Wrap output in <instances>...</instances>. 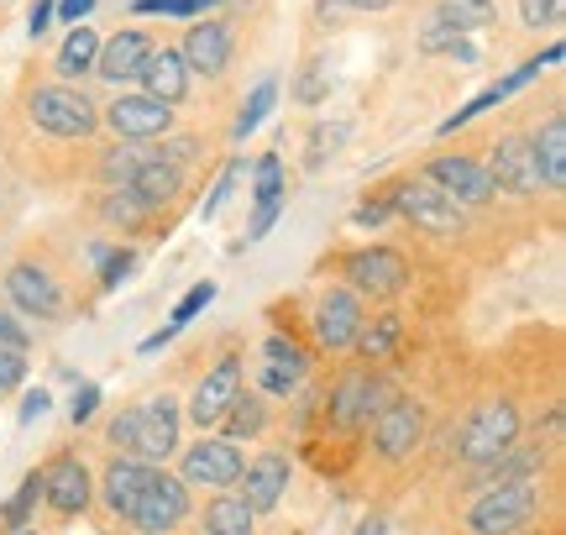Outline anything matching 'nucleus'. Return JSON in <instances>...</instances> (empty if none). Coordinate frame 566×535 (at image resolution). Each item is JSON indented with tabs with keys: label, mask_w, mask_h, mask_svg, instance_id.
Returning <instances> with one entry per match:
<instances>
[{
	"label": "nucleus",
	"mask_w": 566,
	"mask_h": 535,
	"mask_svg": "<svg viewBox=\"0 0 566 535\" xmlns=\"http://www.w3.org/2000/svg\"><path fill=\"white\" fill-rule=\"evenodd\" d=\"M263 357H268L263 368H279V373H289V378H304V373H310V357L300 352V342H294V336H279V331L263 342Z\"/></svg>",
	"instance_id": "nucleus-33"
},
{
	"label": "nucleus",
	"mask_w": 566,
	"mask_h": 535,
	"mask_svg": "<svg viewBox=\"0 0 566 535\" xmlns=\"http://www.w3.org/2000/svg\"><path fill=\"white\" fill-rule=\"evenodd\" d=\"M147 53H153V38L137 32V27H126V32H116L111 42H101V53H95V74H101L105 84H116V90H122V84L142 80Z\"/></svg>",
	"instance_id": "nucleus-19"
},
{
	"label": "nucleus",
	"mask_w": 566,
	"mask_h": 535,
	"mask_svg": "<svg viewBox=\"0 0 566 535\" xmlns=\"http://www.w3.org/2000/svg\"><path fill=\"white\" fill-rule=\"evenodd\" d=\"M388 216H394V206H388V200H373V206H357V210H352V227L378 231V227L388 221Z\"/></svg>",
	"instance_id": "nucleus-51"
},
{
	"label": "nucleus",
	"mask_w": 566,
	"mask_h": 535,
	"mask_svg": "<svg viewBox=\"0 0 566 535\" xmlns=\"http://www.w3.org/2000/svg\"><path fill=\"white\" fill-rule=\"evenodd\" d=\"M546 441H562V410L546 415Z\"/></svg>",
	"instance_id": "nucleus-57"
},
{
	"label": "nucleus",
	"mask_w": 566,
	"mask_h": 535,
	"mask_svg": "<svg viewBox=\"0 0 566 535\" xmlns=\"http://www.w3.org/2000/svg\"><path fill=\"white\" fill-rule=\"evenodd\" d=\"M101 216L111 221V227H142V221L153 216V206H142L132 189H111V195L101 200Z\"/></svg>",
	"instance_id": "nucleus-34"
},
{
	"label": "nucleus",
	"mask_w": 566,
	"mask_h": 535,
	"mask_svg": "<svg viewBox=\"0 0 566 535\" xmlns=\"http://www.w3.org/2000/svg\"><path fill=\"white\" fill-rule=\"evenodd\" d=\"M216 0H132L137 17H205Z\"/></svg>",
	"instance_id": "nucleus-36"
},
{
	"label": "nucleus",
	"mask_w": 566,
	"mask_h": 535,
	"mask_svg": "<svg viewBox=\"0 0 566 535\" xmlns=\"http://www.w3.org/2000/svg\"><path fill=\"white\" fill-rule=\"evenodd\" d=\"M352 11H384V6H394V0H346Z\"/></svg>",
	"instance_id": "nucleus-58"
},
{
	"label": "nucleus",
	"mask_w": 566,
	"mask_h": 535,
	"mask_svg": "<svg viewBox=\"0 0 566 535\" xmlns=\"http://www.w3.org/2000/svg\"><path fill=\"white\" fill-rule=\"evenodd\" d=\"M27 116L38 132L48 137H63V143H90L101 132V111L84 95L80 84H38L27 95Z\"/></svg>",
	"instance_id": "nucleus-2"
},
{
	"label": "nucleus",
	"mask_w": 566,
	"mask_h": 535,
	"mask_svg": "<svg viewBox=\"0 0 566 535\" xmlns=\"http://www.w3.org/2000/svg\"><path fill=\"white\" fill-rule=\"evenodd\" d=\"M101 410V384H84L80 394H74V405H69V415H74V426H84L90 415Z\"/></svg>",
	"instance_id": "nucleus-50"
},
{
	"label": "nucleus",
	"mask_w": 566,
	"mask_h": 535,
	"mask_svg": "<svg viewBox=\"0 0 566 535\" xmlns=\"http://www.w3.org/2000/svg\"><path fill=\"white\" fill-rule=\"evenodd\" d=\"M346 0H321V6H315V17L321 21H336V11H342Z\"/></svg>",
	"instance_id": "nucleus-56"
},
{
	"label": "nucleus",
	"mask_w": 566,
	"mask_h": 535,
	"mask_svg": "<svg viewBox=\"0 0 566 535\" xmlns=\"http://www.w3.org/2000/svg\"><path fill=\"white\" fill-rule=\"evenodd\" d=\"M430 17L446 21L457 38H467V32L493 27V21H499V6H493V0H436V11H430Z\"/></svg>",
	"instance_id": "nucleus-28"
},
{
	"label": "nucleus",
	"mask_w": 566,
	"mask_h": 535,
	"mask_svg": "<svg viewBox=\"0 0 566 535\" xmlns=\"http://www.w3.org/2000/svg\"><path fill=\"white\" fill-rule=\"evenodd\" d=\"M21 378H27V357L11 347H0V394H11Z\"/></svg>",
	"instance_id": "nucleus-48"
},
{
	"label": "nucleus",
	"mask_w": 566,
	"mask_h": 535,
	"mask_svg": "<svg viewBox=\"0 0 566 535\" xmlns=\"http://www.w3.org/2000/svg\"><path fill=\"white\" fill-rule=\"evenodd\" d=\"M268 431V394H237L231 405H226L221 415V441H252V436H263Z\"/></svg>",
	"instance_id": "nucleus-25"
},
{
	"label": "nucleus",
	"mask_w": 566,
	"mask_h": 535,
	"mask_svg": "<svg viewBox=\"0 0 566 535\" xmlns=\"http://www.w3.org/2000/svg\"><path fill=\"white\" fill-rule=\"evenodd\" d=\"M48 405H53V399H48V394H27V405H21V426H32V420H38V415H48Z\"/></svg>",
	"instance_id": "nucleus-55"
},
{
	"label": "nucleus",
	"mask_w": 566,
	"mask_h": 535,
	"mask_svg": "<svg viewBox=\"0 0 566 535\" xmlns=\"http://www.w3.org/2000/svg\"><path fill=\"white\" fill-rule=\"evenodd\" d=\"M541 520V494L535 483H514V489H483V499L467 510V531L472 535H525Z\"/></svg>",
	"instance_id": "nucleus-3"
},
{
	"label": "nucleus",
	"mask_w": 566,
	"mask_h": 535,
	"mask_svg": "<svg viewBox=\"0 0 566 535\" xmlns=\"http://www.w3.org/2000/svg\"><path fill=\"white\" fill-rule=\"evenodd\" d=\"M514 441H520V410H514V399H488V405H478L472 420L462 426L457 457L472 462V468H483L493 457H504Z\"/></svg>",
	"instance_id": "nucleus-4"
},
{
	"label": "nucleus",
	"mask_w": 566,
	"mask_h": 535,
	"mask_svg": "<svg viewBox=\"0 0 566 535\" xmlns=\"http://www.w3.org/2000/svg\"><path fill=\"white\" fill-rule=\"evenodd\" d=\"M42 499V473L32 468V473L21 478V489L6 504H0V520H6V531H27V520H32V510H38Z\"/></svg>",
	"instance_id": "nucleus-31"
},
{
	"label": "nucleus",
	"mask_w": 566,
	"mask_h": 535,
	"mask_svg": "<svg viewBox=\"0 0 566 535\" xmlns=\"http://www.w3.org/2000/svg\"><path fill=\"white\" fill-rule=\"evenodd\" d=\"M6 294L21 315H38V321H59L63 315V289L53 284V273L38 263H11L6 273Z\"/></svg>",
	"instance_id": "nucleus-18"
},
{
	"label": "nucleus",
	"mask_w": 566,
	"mask_h": 535,
	"mask_svg": "<svg viewBox=\"0 0 566 535\" xmlns=\"http://www.w3.org/2000/svg\"><path fill=\"white\" fill-rule=\"evenodd\" d=\"M189 63H184V53L179 48H153L147 53V63H142V95H153V101H163V105H184L189 101Z\"/></svg>",
	"instance_id": "nucleus-21"
},
{
	"label": "nucleus",
	"mask_w": 566,
	"mask_h": 535,
	"mask_svg": "<svg viewBox=\"0 0 566 535\" xmlns=\"http://www.w3.org/2000/svg\"><path fill=\"white\" fill-rule=\"evenodd\" d=\"M242 468H247V457H242L237 441L205 436V441H195V447L184 452L179 478L189 483V489H216V494H226V489H237V483H242Z\"/></svg>",
	"instance_id": "nucleus-6"
},
{
	"label": "nucleus",
	"mask_w": 566,
	"mask_h": 535,
	"mask_svg": "<svg viewBox=\"0 0 566 535\" xmlns=\"http://www.w3.org/2000/svg\"><path fill=\"white\" fill-rule=\"evenodd\" d=\"M153 153H147V143H111L105 147V158H101V179L111 189H126L132 179H137V168L147 164Z\"/></svg>",
	"instance_id": "nucleus-29"
},
{
	"label": "nucleus",
	"mask_w": 566,
	"mask_h": 535,
	"mask_svg": "<svg viewBox=\"0 0 566 535\" xmlns=\"http://www.w3.org/2000/svg\"><path fill=\"white\" fill-rule=\"evenodd\" d=\"M179 452V405L174 394H158L153 405H137V431H132V452L137 462H168Z\"/></svg>",
	"instance_id": "nucleus-11"
},
{
	"label": "nucleus",
	"mask_w": 566,
	"mask_h": 535,
	"mask_svg": "<svg viewBox=\"0 0 566 535\" xmlns=\"http://www.w3.org/2000/svg\"><path fill=\"white\" fill-rule=\"evenodd\" d=\"M105 122L122 143H153L163 132H174V105L153 101V95H116L105 105Z\"/></svg>",
	"instance_id": "nucleus-12"
},
{
	"label": "nucleus",
	"mask_w": 566,
	"mask_h": 535,
	"mask_svg": "<svg viewBox=\"0 0 566 535\" xmlns=\"http://www.w3.org/2000/svg\"><path fill=\"white\" fill-rule=\"evenodd\" d=\"M283 206H289V195H283V200H263V206L252 210V227H247V242H263L268 231H273V221L283 216Z\"/></svg>",
	"instance_id": "nucleus-44"
},
{
	"label": "nucleus",
	"mask_w": 566,
	"mask_h": 535,
	"mask_svg": "<svg viewBox=\"0 0 566 535\" xmlns=\"http://www.w3.org/2000/svg\"><path fill=\"white\" fill-rule=\"evenodd\" d=\"M237 394H242V357H237V352H226L221 363H216V368L195 384V394H189V420H195L200 431L221 426L226 405H231Z\"/></svg>",
	"instance_id": "nucleus-13"
},
{
	"label": "nucleus",
	"mask_w": 566,
	"mask_h": 535,
	"mask_svg": "<svg viewBox=\"0 0 566 535\" xmlns=\"http://www.w3.org/2000/svg\"><path fill=\"white\" fill-rule=\"evenodd\" d=\"M388 384L378 378V373H346L342 384L331 389V399H325V420H331V431H363L373 415L384 410V399H388Z\"/></svg>",
	"instance_id": "nucleus-7"
},
{
	"label": "nucleus",
	"mask_w": 566,
	"mask_h": 535,
	"mask_svg": "<svg viewBox=\"0 0 566 535\" xmlns=\"http://www.w3.org/2000/svg\"><path fill=\"white\" fill-rule=\"evenodd\" d=\"M420 179H430V185L441 189L446 200H457V206H488V200L499 195L493 179H488V164L467 158V153H441V158H430Z\"/></svg>",
	"instance_id": "nucleus-8"
},
{
	"label": "nucleus",
	"mask_w": 566,
	"mask_h": 535,
	"mask_svg": "<svg viewBox=\"0 0 566 535\" xmlns=\"http://www.w3.org/2000/svg\"><path fill=\"white\" fill-rule=\"evenodd\" d=\"M525 535H530V531H525Z\"/></svg>",
	"instance_id": "nucleus-61"
},
{
	"label": "nucleus",
	"mask_w": 566,
	"mask_h": 535,
	"mask_svg": "<svg viewBox=\"0 0 566 535\" xmlns=\"http://www.w3.org/2000/svg\"><path fill=\"white\" fill-rule=\"evenodd\" d=\"M530 153H535V168H541V185L546 189H566V116H546V126L530 137Z\"/></svg>",
	"instance_id": "nucleus-22"
},
{
	"label": "nucleus",
	"mask_w": 566,
	"mask_h": 535,
	"mask_svg": "<svg viewBox=\"0 0 566 535\" xmlns=\"http://www.w3.org/2000/svg\"><path fill=\"white\" fill-rule=\"evenodd\" d=\"M294 389H300V378H289V373H279V368H263V394H283V399H289Z\"/></svg>",
	"instance_id": "nucleus-53"
},
{
	"label": "nucleus",
	"mask_w": 566,
	"mask_h": 535,
	"mask_svg": "<svg viewBox=\"0 0 566 535\" xmlns=\"http://www.w3.org/2000/svg\"><path fill=\"white\" fill-rule=\"evenodd\" d=\"M95 53H101V38H95L90 27H69V38H63L59 59H53L59 80L63 84H80L84 74H95Z\"/></svg>",
	"instance_id": "nucleus-26"
},
{
	"label": "nucleus",
	"mask_w": 566,
	"mask_h": 535,
	"mask_svg": "<svg viewBox=\"0 0 566 535\" xmlns=\"http://www.w3.org/2000/svg\"><path fill=\"white\" fill-rule=\"evenodd\" d=\"M42 499L59 510L63 520H74L90 510V499H95V478L84 468L80 457H59V462H48L42 468Z\"/></svg>",
	"instance_id": "nucleus-17"
},
{
	"label": "nucleus",
	"mask_w": 566,
	"mask_h": 535,
	"mask_svg": "<svg viewBox=\"0 0 566 535\" xmlns=\"http://www.w3.org/2000/svg\"><path fill=\"white\" fill-rule=\"evenodd\" d=\"M325 90H331V74H325L321 63H310V69L300 74V105H321Z\"/></svg>",
	"instance_id": "nucleus-45"
},
{
	"label": "nucleus",
	"mask_w": 566,
	"mask_h": 535,
	"mask_svg": "<svg viewBox=\"0 0 566 535\" xmlns=\"http://www.w3.org/2000/svg\"><path fill=\"white\" fill-rule=\"evenodd\" d=\"M367 426H373V447H378V457H388V462H405V457L424 441V410L415 405V399H399V394H388L384 410L373 415Z\"/></svg>",
	"instance_id": "nucleus-10"
},
{
	"label": "nucleus",
	"mask_w": 566,
	"mask_h": 535,
	"mask_svg": "<svg viewBox=\"0 0 566 535\" xmlns=\"http://www.w3.org/2000/svg\"><path fill=\"white\" fill-rule=\"evenodd\" d=\"M342 137H346V122H336V126H315V137H310V168H321L325 164V153H336L342 147Z\"/></svg>",
	"instance_id": "nucleus-43"
},
{
	"label": "nucleus",
	"mask_w": 566,
	"mask_h": 535,
	"mask_svg": "<svg viewBox=\"0 0 566 535\" xmlns=\"http://www.w3.org/2000/svg\"><path fill=\"white\" fill-rule=\"evenodd\" d=\"M363 300L352 289H325L321 305H315V336L325 352H352L357 331H363Z\"/></svg>",
	"instance_id": "nucleus-16"
},
{
	"label": "nucleus",
	"mask_w": 566,
	"mask_h": 535,
	"mask_svg": "<svg viewBox=\"0 0 566 535\" xmlns=\"http://www.w3.org/2000/svg\"><path fill=\"white\" fill-rule=\"evenodd\" d=\"M357 535H388V531H384V520H367V525H363Z\"/></svg>",
	"instance_id": "nucleus-59"
},
{
	"label": "nucleus",
	"mask_w": 566,
	"mask_h": 535,
	"mask_svg": "<svg viewBox=\"0 0 566 535\" xmlns=\"http://www.w3.org/2000/svg\"><path fill=\"white\" fill-rule=\"evenodd\" d=\"M562 17H566V0H520V21H525L530 32L562 27Z\"/></svg>",
	"instance_id": "nucleus-38"
},
{
	"label": "nucleus",
	"mask_w": 566,
	"mask_h": 535,
	"mask_svg": "<svg viewBox=\"0 0 566 535\" xmlns=\"http://www.w3.org/2000/svg\"><path fill=\"white\" fill-rule=\"evenodd\" d=\"M210 300H216V284H210V279H200V284H189V294H184L179 305H174V321H168V326H174V331L189 326V321H195V315H200V310L210 305Z\"/></svg>",
	"instance_id": "nucleus-40"
},
{
	"label": "nucleus",
	"mask_w": 566,
	"mask_h": 535,
	"mask_svg": "<svg viewBox=\"0 0 566 535\" xmlns=\"http://www.w3.org/2000/svg\"><path fill=\"white\" fill-rule=\"evenodd\" d=\"M252 200L263 206V200H283V158L279 153H263L258 164H252Z\"/></svg>",
	"instance_id": "nucleus-35"
},
{
	"label": "nucleus",
	"mask_w": 566,
	"mask_h": 535,
	"mask_svg": "<svg viewBox=\"0 0 566 535\" xmlns=\"http://www.w3.org/2000/svg\"><path fill=\"white\" fill-rule=\"evenodd\" d=\"M388 206H394V216H405L409 227L430 231V237H457V231L467 227L462 206H457V200H446L430 179H399L394 195H388Z\"/></svg>",
	"instance_id": "nucleus-5"
},
{
	"label": "nucleus",
	"mask_w": 566,
	"mask_h": 535,
	"mask_svg": "<svg viewBox=\"0 0 566 535\" xmlns=\"http://www.w3.org/2000/svg\"><path fill=\"white\" fill-rule=\"evenodd\" d=\"M163 137H168V143H163L153 158H163V164H174V168H184L189 158H200L205 153V143L195 137V132H163Z\"/></svg>",
	"instance_id": "nucleus-37"
},
{
	"label": "nucleus",
	"mask_w": 566,
	"mask_h": 535,
	"mask_svg": "<svg viewBox=\"0 0 566 535\" xmlns=\"http://www.w3.org/2000/svg\"><path fill=\"white\" fill-rule=\"evenodd\" d=\"M242 174H247V164H242V158H231V164L221 168V179H216V189H210V200H205V206H200V216H205V221H210V216H221V206H226V200H231V189H237V179H242Z\"/></svg>",
	"instance_id": "nucleus-39"
},
{
	"label": "nucleus",
	"mask_w": 566,
	"mask_h": 535,
	"mask_svg": "<svg viewBox=\"0 0 566 535\" xmlns=\"http://www.w3.org/2000/svg\"><path fill=\"white\" fill-rule=\"evenodd\" d=\"M488 179L493 189H504V195H541V168H535V153H530V137L520 132H509L493 143V164H488Z\"/></svg>",
	"instance_id": "nucleus-15"
},
{
	"label": "nucleus",
	"mask_w": 566,
	"mask_h": 535,
	"mask_svg": "<svg viewBox=\"0 0 566 535\" xmlns=\"http://www.w3.org/2000/svg\"><path fill=\"white\" fill-rule=\"evenodd\" d=\"M399 336H405V321H399V315H378L373 326L357 331V342H352V347L363 352L367 363H384V357L399 352Z\"/></svg>",
	"instance_id": "nucleus-30"
},
{
	"label": "nucleus",
	"mask_w": 566,
	"mask_h": 535,
	"mask_svg": "<svg viewBox=\"0 0 566 535\" xmlns=\"http://www.w3.org/2000/svg\"><path fill=\"white\" fill-rule=\"evenodd\" d=\"M11 535H42V531H11Z\"/></svg>",
	"instance_id": "nucleus-60"
},
{
	"label": "nucleus",
	"mask_w": 566,
	"mask_h": 535,
	"mask_svg": "<svg viewBox=\"0 0 566 535\" xmlns=\"http://www.w3.org/2000/svg\"><path fill=\"white\" fill-rule=\"evenodd\" d=\"M132 431H137V405H132V410H122L111 426H105V441H111L116 452H132Z\"/></svg>",
	"instance_id": "nucleus-46"
},
{
	"label": "nucleus",
	"mask_w": 566,
	"mask_h": 535,
	"mask_svg": "<svg viewBox=\"0 0 566 535\" xmlns=\"http://www.w3.org/2000/svg\"><path fill=\"white\" fill-rule=\"evenodd\" d=\"M499 101H504L499 90H483V95H478V101H467L462 111H457V116H446V122H441V137H451L457 126H467V122H472V116H483L488 105H499Z\"/></svg>",
	"instance_id": "nucleus-42"
},
{
	"label": "nucleus",
	"mask_w": 566,
	"mask_h": 535,
	"mask_svg": "<svg viewBox=\"0 0 566 535\" xmlns=\"http://www.w3.org/2000/svg\"><path fill=\"white\" fill-rule=\"evenodd\" d=\"M252 510L242 504V494H216L210 504H205V515H200V535H252Z\"/></svg>",
	"instance_id": "nucleus-27"
},
{
	"label": "nucleus",
	"mask_w": 566,
	"mask_h": 535,
	"mask_svg": "<svg viewBox=\"0 0 566 535\" xmlns=\"http://www.w3.org/2000/svg\"><path fill=\"white\" fill-rule=\"evenodd\" d=\"M101 499L111 515L137 525L142 535H168L189 520V483L179 473L158 468V462H137L126 452H116L105 462Z\"/></svg>",
	"instance_id": "nucleus-1"
},
{
	"label": "nucleus",
	"mask_w": 566,
	"mask_h": 535,
	"mask_svg": "<svg viewBox=\"0 0 566 535\" xmlns=\"http://www.w3.org/2000/svg\"><path fill=\"white\" fill-rule=\"evenodd\" d=\"M132 195H137L142 206H174L179 200V189H184V168H174V164H163V158H147V164L137 168V179H132Z\"/></svg>",
	"instance_id": "nucleus-24"
},
{
	"label": "nucleus",
	"mask_w": 566,
	"mask_h": 535,
	"mask_svg": "<svg viewBox=\"0 0 566 535\" xmlns=\"http://www.w3.org/2000/svg\"><path fill=\"white\" fill-rule=\"evenodd\" d=\"M346 284L357 300H394L409 284V263L394 248H363L346 258Z\"/></svg>",
	"instance_id": "nucleus-9"
},
{
	"label": "nucleus",
	"mask_w": 566,
	"mask_h": 535,
	"mask_svg": "<svg viewBox=\"0 0 566 535\" xmlns=\"http://www.w3.org/2000/svg\"><path fill=\"white\" fill-rule=\"evenodd\" d=\"M90 11H95V0H53V17L69 21V27H84Z\"/></svg>",
	"instance_id": "nucleus-52"
},
{
	"label": "nucleus",
	"mask_w": 566,
	"mask_h": 535,
	"mask_svg": "<svg viewBox=\"0 0 566 535\" xmlns=\"http://www.w3.org/2000/svg\"><path fill=\"white\" fill-rule=\"evenodd\" d=\"M184 63H189V74H205V80H221L226 69H231V53H237V42H231V27L216 17L195 21L179 42Z\"/></svg>",
	"instance_id": "nucleus-14"
},
{
	"label": "nucleus",
	"mask_w": 566,
	"mask_h": 535,
	"mask_svg": "<svg viewBox=\"0 0 566 535\" xmlns=\"http://www.w3.org/2000/svg\"><path fill=\"white\" fill-rule=\"evenodd\" d=\"M95 258H101V263H105V273H101V289H116V284H122V279H126V273L137 268V252H132V248H122V252L95 248Z\"/></svg>",
	"instance_id": "nucleus-41"
},
{
	"label": "nucleus",
	"mask_w": 566,
	"mask_h": 535,
	"mask_svg": "<svg viewBox=\"0 0 566 535\" xmlns=\"http://www.w3.org/2000/svg\"><path fill=\"white\" fill-rule=\"evenodd\" d=\"M451 42H457V32H451V27H446V21H424L420 27V48L424 53H446V48H451Z\"/></svg>",
	"instance_id": "nucleus-49"
},
{
	"label": "nucleus",
	"mask_w": 566,
	"mask_h": 535,
	"mask_svg": "<svg viewBox=\"0 0 566 535\" xmlns=\"http://www.w3.org/2000/svg\"><path fill=\"white\" fill-rule=\"evenodd\" d=\"M541 468H546V452H535V447H509L504 457L483 462L478 489H514V483H535Z\"/></svg>",
	"instance_id": "nucleus-23"
},
{
	"label": "nucleus",
	"mask_w": 566,
	"mask_h": 535,
	"mask_svg": "<svg viewBox=\"0 0 566 535\" xmlns=\"http://www.w3.org/2000/svg\"><path fill=\"white\" fill-rule=\"evenodd\" d=\"M48 27H53V0H38V6H32V17H27V32H32V38H42Z\"/></svg>",
	"instance_id": "nucleus-54"
},
{
	"label": "nucleus",
	"mask_w": 566,
	"mask_h": 535,
	"mask_svg": "<svg viewBox=\"0 0 566 535\" xmlns=\"http://www.w3.org/2000/svg\"><path fill=\"white\" fill-rule=\"evenodd\" d=\"M279 105V80H263L252 95H247V105H242V116H237V143H247L258 126H263V116Z\"/></svg>",
	"instance_id": "nucleus-32"
},
{
	"label": "nucleus",
	"mask_w": 566,
	"mask_h": 535,
	"mask_svg": "<svg viewBox=\"0 0 566 535\" xmlns=\"http://www.w3.org/2000/svg\"><path fill=\"white\" fill-rule=\"evenodd\" d=\"M27 342H32V336H27V326L17 321V310H6V305H0V347L27 352Z\"/></svg>",
	"instance_id": "nucleus-47"
},
{
	"label": "nucleus",
	"mask_w": 566,
	"mask_h": 535,
	"mask_svg": "<svg viewBox=\"0 0 566 535\" xmlns=\"http://www.w3.org/2000/svg\"><path fill=\"white\" fill-rule=\"evenodd\" d=\"M283 489H289V457L283 452H263L258 462H247L242 468V504L252 510V515L279 510Z\"/></svg>",
	"instance_id": "nucleus-20"
}]
</instances>
